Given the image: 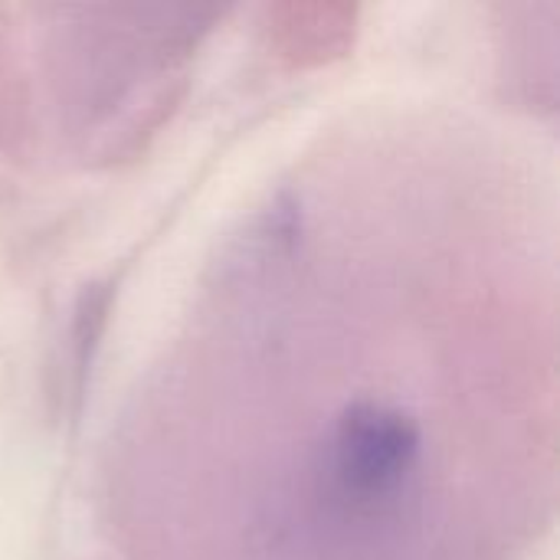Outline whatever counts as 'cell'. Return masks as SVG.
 <instances>
[{"mask_svg":"<svg viewBox=\"0 0 560 560\" xmlns=\"http://www.w3.org/2000/svg\"><path fill=\"white\" fill-rule=\"evenodd\" d=\"M417 420L377 400H358L335 420L322 466V502L341 518H377L397 509L420 466Z\"/></svg>","mask_w":560,"mask_h":560,"instance_id":"6da1fadb","label":"cell"}]
</instances>
